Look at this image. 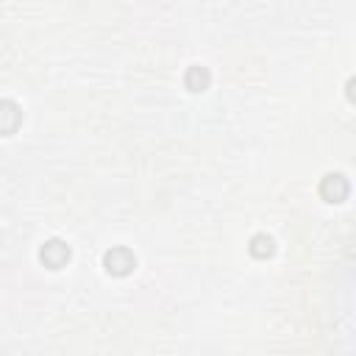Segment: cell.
Here are the masks:
<instances>
[{"mask_svg": "<svg viewBox=\"0 0 356 356\" xmlns=\"http://www.w3.org/2000/svg\"><path fill=\"white\" fill-rule=\"evenodd\" d=\"M348 192H350V186H348L345 175H339V172L325 175L323 184H320V195H323V200H328V203H342V200L348 197Z\"/></svg>", "mask_w": 356, "mask_h": 356, "instance_id": "obj_3", "label": "cell"}, {"mask_svg": "<svg viewBox=\"0 0 356 356\" xmlns=\"http://www.w3.org/2000/svg\"><path fill=\"white\" fill-rule=\"evenodd\" d=\"M248 250H250V256H256V259H267V256L275 253V242H273V236H267V234H256V236L250 239Z\"/></svg>", "mask_w": 356, "mask_h": 356, "instance_id": "obj_6", "label": "cell"}, {"mask_svg": "<svg viewBox=\"0 0 356 356\" xmlns=\"http://www.w3.org/2000/svg\"><path fill=\"white\" fill-rule=\"evenodd\" d=\"M22 122V111L14 100H0V136H11Z\"/></svg>", "mask_w": 356, "mask_h": 356, "instance_id": "obj_4", "label": "cell"}, {"mask_svg": "<svg viewBox=\"0 0 356 356\" xmlns=\"http://www.w3.org/2000/svg\"><path fill=\"white\" fill-rule=\"evenodd\" d=\"M103 267H106L111 275H128V273L136 267V256H134L128 248H111V250H106V256H103Z\"/></svg>", "mask_w": 356, "mask_h": 356, "instance_id": "obj_1", "label": "cell"}, {"mask_svg": "<svg viewBox=\"0 0 356 356\" xmlns=\"http://www.w3.org/2000/svg\"><path fill=\"white\" fill-rule=\"evenodd\" d=\"M39 259H42L44 267H50V270H61V267L70 261V245L61 242V239H50V242L42 245Z\"/></svg>", "mask_w": 356, "mask_h": 356, "instance_id": "obj_2", "label": "cell"}, {"mask_svg": "<svg viewBox=\"0 0 356 356\" xmlns=\"http://www.w3.org/2000/svg\"><path fill=\"white\" fill-rule=\"evenodd\" d=\"M184 83H186V89H189V92H203V89H209V83H211V72H209L206 67L195 64V67H189V70H186Z\"/></svg>", "mask_w": 356, "mask_h": 356, "instance_id": "obj_5", "label": "cell"}]
</instances>
